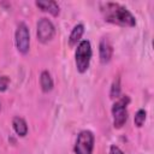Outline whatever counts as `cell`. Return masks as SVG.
I'll use <instances>...</instances> for the list:
<instances>
[{
	"mask_svg": "<svg viewBox=\"0 0 154 154\" xmlns=\"http://www.w3.org/2000/svg\"><path fill=\"white\" fill-rule=\"evenodd\" d=\"M40 84L45 93H48L53 89V79L48 71H42L40 76Z\"/></svg>",
	"mask_w": 154,
	"mask_h": 154,
	"instance_id": "8fae6325",
	"label": "cell"
},
{
	"mask_svg": "<svg viewBox=\"0 0 154 154\" xmlns=\"http://www.w3.org/2000/svg\"><path fill=\"white\" fill-rule=\"evenodd\" d=\"M76 66L78 72L83 73L88 70L91 59V46L88 40H83L78 43L76 49Z\"/></svg>",
	"mask_w": 154,
	"mask_h": 154,
	"instance_id": "7a4b0ae2",
	"label": "cell"
},
{
	"mask_svg": "<svg viewBox=\"0 0 154 154\" xmlns=\"http://www.w3.org/2000/svg\"><path fill=\"white\" fill-rule=\"evenodd\" d=\"M16 47L19 53L26 54L30 47V34H29V28L26 26L25 23H19L16 30Z\"/></svg>",
	"mask_w": 154,
	"mask_h": 154,
	"instance_id": "5b68a950",
	"label": "cell"
},
{
	"mask_svg": "<svg viewBox=\"0 0 154 154\" xmlns=\"http://www.w3.org/2000/svg\"><path fill=\"white\" fill-rule=\"evenodd\" d=\"M35 4L41 11L48 12L54 17H57L59 14V12H60L59 5L55 1H52V0H37Z\"/></svg>",
	"mask_w": 154,
	"mask_h": 154,
	"instance_id": "ba28073f",
	"label": "cell"
},
{
	"mask_svg": "<svg viewBox=\"0 0 154 154\" xmlns=\"http://www.w3.org/2000/svg\"><path fill=\"white\" fill-rule=\"evenodd\" d=\"M12 126H13L16 134L19 135V136H22V137L28 134V125H26V122H25L23 118H20V117H14V118L12 119Z\"/></svg>",
	"mask_w": 154,
	"mask_h": 154,
	"instance_id": "30bf717a",
	"label": "cell"
},
{
	"mask_svg": "<svg viewBox=\"0 0 154 154\" xmlns=\"http://www.w3.org/2000/svg\"><path fill=\"white\" fill-rule=\"evenodd\" d=\"M10 78L7 76H0V91H5L8 87Z\"/></svg>",
	"mask_w": 154,
	"mask_h": 154,
	"instance_id": "5bb4252c",
	"label": "cell"
},
{
	"mask_svg": "<svg viewBox=\"0 0 154 154\" xmlns=\"http://www.w3.org/2000/svg\"><path fill=\"white\" fill-rule=\"evenodd\" d=\"M130 103V97L124 95L119 97L112 106V114H113V124L114 128L120 129L128 120V105Z\"/></svg>",
	"mask_w": 154,
	"mask_h": 154,
	"instance_id": "3957f363",
	"label": "cell"
},
{
	"mask_svg": "<svg viewBox=\"0 0 154 154\" xmlns=\"http://www.w3.org/2000/svg\"><path fill=\"white\" fill-rule=\"evenodd\" d=\"M83 32H84V25L83 24H77L72 29V31L70 34V37H69V45H70V47H75L81 41V37H82Z\"/></svg>",
	"mask_w": 154,
	"mask_h": 154,
	"instance_id": "9c48e42d",
	"label": "cell"
},
{
	"mask_svg": "<svg viewBox=\"0 0 154 154\" xmlns=\"http://www.w3.org/2000/svg\"><path fill=\"white\" fill-rule=\"evenodd\" d=\"M99 53H100V61L102 64H106L111 60L113 54V47L112 43L107 37H102L99 45Z\"/></svg>",
	"mask_w": 154,
	"mask_h": 154,
	"instance_id": "52a82bcc",
	"label": "cell"
},
{
	"mask_svg": "<svg viewBox=\"0 0 154 154\" xmlns=\"http://www.w3.org/2000/svg\"><path fill=\"white\" fill-rule=\"evenodd\" d=\"M109 154H124V153L120 150L119 147H117V146H111V148H109Z\"/></svg>",
	"mask_w": 154,
	"mask_h": 154,
	"instance_id": "9a60e30c",
	"label": "cell"
},
{
	"mask_svg": "<svg viewBox=\"0 0 154 154\" xmlns=\"http://www.w3.org/2000/svg\"><path fill=\"white\" fill-rule=\"evenodd\" d=\"M146 111L144 109H138L135 114V118H134V122H135V125L137 128H141L143 124H144V120H146Z\"/></svg>",
	"mask_w": 154,
	"mask_h": 154,
	"instance_id": "7c38bea8",
	"label": "cell"
},
{
	"mask_svg": "<svg viewBox=\"0 0 154 154\" xmlns=\"http://www.w3.org/2000/svg\"><path fill=\"white\" fill-rule=\"evenodd\" d=\"M94 148V135L89 130H83L78 134L75 144L76 154H91Z\"/></svg>",
	"mask_w": 154,
	"mask_h": 154,
	"instance_id": "277c9868",
	"label": "cell"
},
{
	"mask_svg": "<svg viewBox=\"0 0 154 154\" xmlns=\"http://www.w3.org/2000/svg\"><path fill=\"white\" fill-rule=\"evenodd\" d=\"M55 29L53 23L48 18H41L37 23V40L42 43H47L54 36Z\"/></svg>",
	"mask_w": 154,
	"mask_h": 154,
	"instance_id": "8992f818",
	"label": "cell"
},
{
	"mask_svg": "<svg viewBox=\"0 0 154 154\" xmlns=\"http://www.w3.org/2000/svg\"><path fill=\"white\" fill-rule=\"evenodd\" d=\"M100 10L105 20L108 23L129 28L136 25V19L132 16V13L126 7L117 2H103L101 4Z\"/></svg>",
	"mask_w": 154,
	"mask_h": 154,
	"instance_id": "6da1fadb",
	"label": "cell"
},
{
	"mask_svg": "<svg viewBox=\"0 0 154 154\" xmlns=\"http://www.w3.org/2000/svg\"><path fill=\"white\" fill-rule=\"evenodd\" d=\"M119 95H120V81L119 77H117L111 88V97H119Z\"/></svg>",
	"mask_w": 154,
	"mask_h": 154,
	"instance_id": "4fadbf2b",
	"label": "cell"
}]
</instances>
